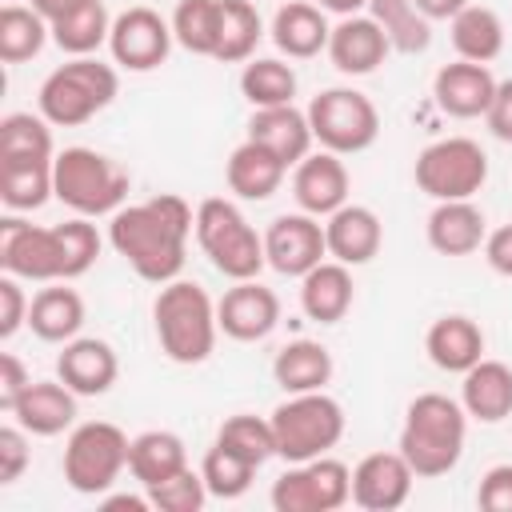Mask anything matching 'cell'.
<instances>
[{"label":"cell","instance_id":"1","mask_svg":"<svg viewBox=\"0 0 512 512\" xmlns=\"http://www.w3.org/2000/svg\"><path fill=\"white\" fill-rule=\"evenodd\" d=\"M192 228H196L192 204L176 192H160L144 204H128V208L112 212L108 244L132 264V272L140 280L168 284L184 268Z\"/></svg>","mask_w":512,"mask_h":512},{"label":"cell","instance_id":"2","mask_svg":"<svg viewBox=\"0 0 512 512\" xmlns=\"http://www.w3.org/2000/svg\"><path fill=\"white\" fill-rule=\"evenodd\" d=\"M100 256V232L88 224V216L40 228L20 216L0 220V268L16 280L56 284L84 276Z\"/></svg>","mask_w":512,"mask_h":512},{"label":"cell","instance_id":"3","mask_svg":"<svg viewBox=\"0 0 512 512\" xmlns=\"http://www.w3.org/2000/svg\"><path fill=\"white\" fill-rule=\"evenodd\" d=\"M468 436V412L460 400L444 392H424L408 404L404 428H400V452L412 464L420 480L444 476L460 464Z\"/></svg>","mask_w":512,"mask_h":512},{"label":"cell","instance_id":"4","mask_svg":"<svg viewBox=\"0 0 512 512\" xmlns=\"http://www.w3.org/2000/svg\"><path fill=\"white\" fill-rule=\"evenodd\" d=\"M152 324H156L160 352L176 364H204L220 332L212 296L196 280H180V276L160 284L152 304Z\"/></svg>","mask_w":512,"mask_h":512},{"label":"cell","instance_id":"5","mask_svg":"<svg viewBox=\"0 0 512 512\" xmlns=\"http://www.w3.org/2000/svg\"><path fill=\"white\" fill-rule=\"evenodd\" d=\"M116 92H120V80H116L112 64H104L96 56H72L68 64L48 72L36 104L52 128H80L96 112H104L116 100Z\"/></svg>","mask_w":512,"mask_h":512},{"label":"cell","instance_id":"6","mask_svg":"<svg viewBox=\"0 0 512 512\" xmlns=\"http://www.w3.org/2000/svg\"><path fill=\"white\" fill-rule=\"evenodd\" d=\"M128 172L96 152V148H64L56 152L52 160V188H56V200L68 204L76 216H108V212H120L124 196H128Z\"/></svg>","mask_w":512,"mask_h":512},{"label":"cell","instance_id":"7","mask_svg":"<svg viewBox=\"0 0 512 512\" xmlns=\"http://www.w3.org/2000/svg\"><path fill=\"white\" fill-rule=\"evenodd\" d=\"M196 244L204 248L212 268L220 276H228V280H256L260 268L268 264L264 236L224 196L200 200V208H196Z\"/></svg>","mask_w":512,"mask_h":512},{"label":"cell","instance_id":"8","mask_svg":"<svg viewBox=\"0 0 512 512\" xmlns=\"http://www.w3.org/2000/svg\"><path fill=\"white\" fill-rule=\"evenodd\" d=\"M272 436L276 456L288 464H304L316 456H328V448L344 436V408L320 388V392H292L284 404L272 408Z\"/></svg>","mask_w":512,"mask_h":512},{"label":"cell","instance_id":"9","mask_svg":"<svg viewBox=\"0 0 512 512\" xmlns=\"http://www.w3.org/2000/svg\"><path fill=\"white\" fill-rule=\"evenodd\" d=\"M128 436L108 424V420H88L76 424L68 444H64V480L80 496H100L108 492L120 472L128 468Z\"/></svg>","mask_w":512,"mask_h":512},{"label":"cell","instance_id":"10","mask_svg":"<svg viewBox=\"0 0 512 512\" xmlns=\"http://www.w3.org/2000/svg\"><path fill=\"white\" fill-rule=\"evenodd\" d=\"M304 112H308L316 144L336 156H356L372 148L380 136V112L356 88H324L320 96H312Z\"/></svg>","mask_w":512,"mask_h":512},{"label":"cell","instance_id":"11","mask_svg":"<svg viewBox=\"0 0 512 512\" xmlns=\"http://www.w3.org/2000/svg\"><path fill=\"white\" fill-rule=\"evenodd\" d=\"M416 188L432 200H472L488 180V156L468 136H448L416 156Z\"/></svg>","mask_w":512,"mask_h":512},{"label":"cell","instance_id":"12","mask_svg":"<svg viewBox=\"0 0 512 512\" xmlns=\"http://www.w3.org/2000/svg\"><path fill=\"white\" fill-rule=\"evenodd\" d=\"M352 500V468L332 456L292 464L272 484L276 512H336Z\"/></svg>","mask_w":512,"mask_h":512},{"label":"cell","instance_id":"13","mask_svg":"<svg viewBox=\"0 0 512 512\" xmlns=\"http://www.w3.org/2000/svg\"><path fill=\"white\" fill-rule=\"evenodd\" d=\"M172 20H164L156 8H124L116 20H112V32H108V48H112V60L128 72H152L168 60L172 52Z\"/></svg>","mask_w":512,"mask_h":512},{"label":"cell","instance_id":"14","mask_svg":"<svg viewBox=\"0 0 512 512\" xmlns=\"http://www.w3.org/2000/svg\"><path fill=\"white\" fill-rule=\"evenodd\" d=\"M264 256L280 276H304L312 272L324 256H328V240H324V224L320 216L308 212H284L268 224L264 232Z\"/></svg>","mask_w":512,"mask_h":512},{"label":"cell","instance_id":"15","mask_svg":"<svg viewBox=\"0 0 512 512\" xmlns=\"http://www.w3.org/2000/svg\"><path fill=\"white\" fill-rule=\"evenodd\" d=\"M412 480H416V472L400 448L368 452L352 468V504H360L364 512H396L412 496Z\"/></svg>","mask_w":512,"mask_h":512},{"label":"cell","instance_id":"16","mask_svg":"<svg viewBox=\"0 0 512 512\" xmlns=\"http://www.w3.org/2000/svg\"><path fill=\"white\" fill-rule=\"evenodd\" d=\"M216 320H220V332L240 340V344L264 340L280 324V296L272 288H264L260 280H236L220 296Z\"/></svg>","mask_w":512,"mask_h":512},{"label":"cell","instance_id":"17","mask_svg":"<svg viewBox=\"0 0 512 512\" xmlns=\"http://www.w3.org/2000/svg\"><path fill=\"white\" fill-rule=\"evenodd\" d=\"M496 76L488 72V64H476V60H456V64H444L432 80V96H436V108L444 116H456V120H476L488 112L492 96H496Z\"/></svg>","mask_w":512,"mask_h":512},{"label":"cell","instance_id":"18","mask_svg":"<svg viewBox=\"0 0 512 512\" xmlns=\"http://www.w3.org/2000/svg\"><path fill=\"white\" fill-rule=\"evenodd\" d=\"M292 196L308 216H332L348 204V168L336 152H308L292 172Z\"/></svg>","mask_w":512,"mask_h":512},{"label":"cell","instance_id":"19","mask_svg":"<svg viewBox=\"0 0 512 512\" xmlns=\"http://www.w3.org/2000/svg\"><path fill=\"white\" fill-rule=\"evenodd\" d=\"M56 376L76 392V396H104L116 376H120V360L112 352L108 340L96 336H76L64 344V352L56 356Z\"/></svg>","mask_w":512,"mask_h":512},{"label":"cell","instance_id":"20","mask_svg":"<svg viewBox=\"0 0 512 512\" xmlns=\"http://www.w3.org/2000/svg\"><path fill=\"white\" fill-rule=\"evenodd\" d=\"M392 44L372 16H344L328 36V56L344 76H368L388 60Z\"/></svg>","mask_w":512,"mask_h":512},{"label":"cell","instance_id":"21","mask_svg":"<svg viewBox=\"0 0 512 512\" xmlns=\"http://www.w3.org/2000/svg\"><path fill=\"white\" fill-rule=\"evenodd\" d=\"M248 140L264 144L288 168H296L312 152V140L316 136H312V124H308V112H300L296 104H276V108H252Z\"/></svg>","mask_w":512,"mask_h":512},{"label":"cell","instance_id":"22","mask_svg":"<svg viewBox=\"0 0 512 512\" xmlns=\"http://www.w3.org/2000/svg\"><path fill=\"white\" fill-rule=\"evenodd\" d=\"M324 240H328V256L348 264V268H360L368 264L380 244H384V228H380V216L364 204H344L328 216L324 224Z\"/></svg>","mask_w":512,"mask_h":512},{"label":"cell","instance_id":"23","mask_svg":"<svg viewBox=\"0 0 512 512\" xmlns=\"http://www.w3.org/2000/svg\"><path fill=\"white\" fill-rule=\"evenodd\" d=\"M8 416L28 436H60L76 424V392L64 380H32Z\"/></svg>","mask_w":512,"mask_h":512},{"label":"cell","instance_id":"24","mask_svg":"<svg viewBox=\"0 0 512 512\" xmlns=\"http://www.w3.org/2000/svg\"><path fill=\"white\" fill-rule=\"evenodd\" d=\"M460 404L480 424H500L504 416H512V368L500 360H476L464 372Z\"/></svg>","mask_w":512,"mask_h":512},{"label":"cell","instance_id":"25","mask_svg":"<svg viewBox=\"0 0 512 512\" xmlns=\"http://www.w3.org/2000/svg\"><path fill=\"white\" fill-rule=\"evenodd\" d=\"M328 20H324V8L320 4H308V0H292L284 8H276L272 16V44L292 56V60H312L328 48Z\"/></svg>","mask_w":512,"mask_h":512},{"label":"cell","instance_id":"26","mask_svg":"<svg viewBox=\"0 0 512 512\" xmlns=\"http://www.w3.org/2000/svg\"><path fill=\"white\" fill-rule=\"evenodd\" d=\"M300 308L316 324H336L352 308V272L340 260H320L300 276Z\"/></svg>","mask_w":512,"mask_h":512},{"label":"cell","instance_id":"27","mask_svg":"<svg viewBox=\"0 0 512 512\" xmlns=\"http://www.w3.org/2000/svg\"><path fill=\"white\" fill-rule=\"evenodd\" d=\"M484 236V212L472 200H436L428 216V244L440 256H472Z\"/></svg>","mask_w":512,"mask_h":512},{"label":"cell","instance_id":"28","mask_svg":"<svg viewBox=\"0 0 512 512\" xmlns=\"http://www.w3.org/2000/svg\"><path fill=\"white\" fill-rule=\"evenodd\" d=\"M424 348H428V360L444 372H468L476 360H484V332L472 316H440L432 320L428 336H424Z\"/></svg>","mask_w":512,"mask_h":512},{"label":"cell","instance_id":"29","mask_svg":"<svg viewBox=\"0 0 512 512\" xmlns=\"http://www.w3.org/2000/svg\"><path fill=\"white\" fill-rule=\"evenodd\" d=\"M28 328L48 344H68L84 328V300L76 288L56 280L52 288H40L28 308Z\"/></svg>","mask_w":512,"mask_h":512},{"label":"cell","instance_id":"30","mask_svg":"<svg viewBox=\"0 0 512 512\" xmlns=\"http://www.w3.org/2000/svg\"><path fill=\"white\" fill-rule=\"evenodd\" d=\"M284 172H288V164L276 152H268L264 144H256V140H244L228 156V168H224L228 188L240 200H268L284 184Z\"/></svg>","mask_w":512,"mask_h":512},{"label":"cell","instance_id":"31","mask_svg":"<svg viewBox=\"0 0 512 512\" xmlns=\"http://www.w3.org/2000/svg\"><path fill=\"white\" fill-rule=\"evenodd\" d=\"M180 468H188V448L176 432L164 428H148L140 436H132L128 444V472L140 480V488H152L168 476H176Z\"/></svg>","mask_w":512,"mask_h":512},{"label":"cell","instance_id":"32","mask_svg":"<svg viewBox=\"0 0 512 512\" xmlns=\"http://www.w3.org/2000/svg\"><path fill=\"white\" fill-rule=\"evenodd\" d=\"M48 28H52V40H56L60 52H68V56H92L100 44H108L112 16H108L104 0H80V4L64 8L60 16H52Z\"/></svg>","mask_w":512,"mask_h":512},{"label":"cell","instance_id":"33","mask_svg":"<svg viewBox=\"0 0 512 512\" xmlns=\"http://www.w3.org/2000/svg\"><path fill=\"white\" fill-rule=\"evenodd\" d=\"M272 376L288 396L292 392H320L332 380V352L320 340H292L276 352Z\"/></svg>","mask_w":512,"mask_h":512},{"label":"cell","instance_id":"34","mask_svg":"<svg viewBox=\"0 0 512 512\" xmlns=\"http://www.w3.org/2000/svg\"><path fill=\"white\" fill-rule=\"evenodd\" d=\"M56 196L52 188V160H28V156H0V200L12 212H32Z\"/></svg>","mask_w":512,"mask_h":512},{"label":"cell","instance_id":"35","mask_svg":"<svg viewBox=\"0 0 512 512\" xmlns=\"http://www.w3.org/2000/svg\"><path fill=\"white\" fill-rule=\"evenodd\" d=\"M452 44H456L460 60L488 64L504 52V20L484 4H468L452 16Z\"/></svg>","mask_w":512,"mask_h":512},{"label":"cell","instance_id":"36","mask_svg":"<svg viewBox=\"0 0 512 512\" xmlns=\"http://www.w3.org/2000/svg\"><path fill=\"white\" fill-rule=\"evenodd\" d=\"M368 12L396 52L416 56L432 44V20L416 8V0H368Z\"/></svg>","mask_w":512,"mask_h":512},{"label":"cell","instance_id":"37","mask_svg":"<svg viewBox=\"0 0 512 512\" xmlns=\"http://www.w3.org/2000/svg\"><path fill=\"white\" fill-rule=\"evenodd\" d=\"M48 36H52V28L36 8H24V4H4L0 8V60L4 64L32 60L44 48Z\"/></svg>","mask_w":512,"mask_h":512},{"label":"cell","instance_id":"38","mask_svg":"<svg viewBox=\"0 0 512 512\" xmlns=\"http://www.w3.org/2000/svg\"><path fill=\"white\" fill-rule=\"evenodd\" d=\"M264 36L260 12L248 0H220V40H216V56L220 64H240L256 52Z\"/></svg>","mask_w":512,"mask_h":512},{"label":"cell","instance_id":"39","mask_svg":"<svg viewBox=\"0 0 512 512\" xmlns=\"http://www.w3.org/2000/svg\"><path fill=\"white\" fill-rule=\"evenodd\" d=\"M172 36L192 56H216L220 0H180L176 12H172Z\"/></svg>","mask_w":512,"mask_h":512},{"label":"cell","instance_id":"40","mask_svg":"<svg viewBox=\"0 0 512 512\" xmlns=\"http://www.w3.org/2000/svg\"><path fill=\"white\" fill-rule=\"evenodd\" d=\"M240 92H244V100H248L252 108L292 104V96H296V72H292V64L272 60V56L252 60V64H244V72H240Z\"/></svg>","mask_w":512,"mask_h":512},{"label":"cell","instance_id":"41","mask_svg":"<svg viewBox=\"0 0 512 512\" xmlns=\"http://www.w3.org/2000/svg\"><path fill=\"white\" fill-rule=\"evenodd\" d=\"M0 156H28V160H56L52 124L32 112H8L0 120Z\"/></svg>","mask_w":512,"mask_h":512},{"label":"cell","instance_id":"42","mask_svg":"<svg viewBox=\"0 0 512 512\" xmlns=\"http://www.w3.org/2000/svg\"><path fill=\"white\" fill-rule=\"evenodd\" d=\"M216 444L240 452V456L252 460L256 468H260L264 460L276 456L272 420H260V416H252V412H236V416H228V420L220 424V432H216Z\"/></svg>","mask_w":512,"mask_h":512},{"label":"cell","instance_id":"43","mask_svg":"<svg viewBox=\"0 0 512 512\" xmlns=\"http://www.w3.org/2000/svg\"><path fill=\"white\" fill-rule=\"evenodd\" d=\"M200 476H204V484H208L212 496H220V500H236V496L248 492V484H252V476H256V464L244 460L240 452L224 448V444H212V448L204 452Z\"/></svg>","mask_w":512,"mask_h":512},{"label":"cell","instance_id":"44","mask_svg":"<svg viewBox=\"0 0 512 512\" xmlns=\"http://www.w3.org/2000/svg\"><path fill=\"white\" fill-rule=\"evenodd\" d=\"M144 492H148V504L160 508V512H200L204 500L212 496L204 476L192 472V468H180L176 476H168V480H160V484H152Z\"/></svg>","mask_w":512,"mask_h":512},{"label":"cell","instance_id":"45","mask_svg":"<svg viewBox=\"0 0 512 512\" xmlns=\"http://www.w3.org/2000/svg\"><path fill=\"white\" fill-rule=\"evenodd\" d=\"M28 468V432L20 424L0 428V484H16Z\"/></svg>","mask_w":512,"mask_h":512},{"label":"cell","instance_id":"46","mask_svg":"<svg viewBox=\"0 0 512 512\" xmlns=\"http://www.w3.org/2000/svg\"><path fill=\"white\" fill-rule=\"evenodd\" d=\"M28 308H32V300L24 296L20 280L4 276L0 280V340H12L20 332V324H28Z\"/></svg>","mask_w":512,"mask_h":512},{"label":"cell","instance_id":"47","mask_svg":"<svg viewBox=\"0 0 512 512\" xmlns=\"http://www.w3.org/2000/svg\"><path fill=\"white\" fill-rule=\"evenodd\" d=\"M476 504L484 512H512V464H496L480 476Z\"/></svg>","mask_w":512,"mask_h":512},{"label":"cell","instance_id":"48","mask_svg":"<svg viewBox=\"0 0 512 512\" xmlns=\"http://www.w3.org/2000/svg\"><path fill=\"white\" fill-rule=\"evenodd\" d=\"M28 384H32V376H28L24 360L12 356V352H4V356H0V408L12 412L16 400L28 392Z\"/></svg>","mask_w":512,"mask_h":512},{"label":"cell","instance_id":"49","mask_svg":"<svg viewBox=\"0 0 512 512\" xmlns=\"http://www.w3.org/2000/svg\"><path fill=\"white\" fill-rule=\"evenodd\" d=\"M484 120H488V132H492L496 140L512 144V80H500V84H496V96H492Z\"/></svg>","mask_w":512,"mask_h":512},{"label":"cell","instance_id":"50","mask_svg":"<svg viewBox=\"0 0 512 512\" xmlns=\"http://www.w3.org/2000/svg\"><path fill=\"white\" fill-rule=\"evenodd\" d=\"M484 260L492 264V272L512 280V224H504V228L484 236Z\"/></svg>","mask_w":512,"mask_h":512},{"label":"cell","instance_id":"51","mask_svg":"<svg viewBox=\"0 0 512 512\" xmlns=\"http://www.w3.org/2000/svg\"><path fill=\"white\" fill-rule=\"evenodd\" d=\"M472 0H416V8L428 16V20H452L460 8H468Z\"/></svg>","mask_w":512,"mask_h":512},{"label":"cell","instance_id":"52","mask_svg":"<svg viewBox=\"0 0 512 512\" xmlns=\"http://www.w3.org/2000/svg\"><path fill=\"white\" fill-rule=\"evenodd\" d=\"M324 12H336V16H356L360 8H368V0H316Z\"/></svg>","mask_w":512,"mask_h":512},{"label":"cell","instance_id":"53","mask_svg":"<svg viewBox=\"0 0 512 512\" xmlns=\"http://www.w3.org/2000/svg\"><path fill=\"white\" fill-rule=\"evenodd\" d=\"M72 4H80V0H32V8H36L44 20L60 16V12H64V8H72Z\"/></svg>","mask_w":512,"mask_h":512}]
</instances>
